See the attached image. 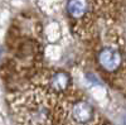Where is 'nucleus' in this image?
Wrapping results in <instances>:
<instances>
[{
  "label": "nucleus",
  "mask_w": 126,
  "mask_h": 125,
  "mask_svg": "<svg viewBox=\"0 0 126 125\" xmlns=\"http://www.w3.org/2000/svg\"><path fill=\"white\" fill-rule=\"evenodd\" d=\"M0 53H1V52H0Z\"/></svg>",
  "instance_id": "obj_6"
},
{
  "label": "nucleus",
  "mask_w": 126,
  "mask_h": 125,
  "mask_svg": "<svg viewBox=\"0 0 126 125\" xmlns=\"http://www.w3.org/2000/svg\"><path fill=\"white\" fill-rule=\"evenodd\" d=\"M97 62L100 67L109 73L116 72L122 65L121 53L113 47H103L97 54Z\"/></svg>",
  "instance_id": "obj_3"
},
{
  "label": "nucleus",
  "mask_w": 126,
  "mask_h": 125,
  "mask_svg": "<svg viewBox=\"0 0 126 125\" xmlns=\"http://www.w3.org/2000/svg\"><path fill=\"white\" fill-rule=\"evenodd\" d=\"M90 0H68L67 13L71 19L81 22L90 14Z\"/></svg>",
  "instance_id": "obj_5"
},
{
  "label": "nucleus",
  "mask_w": 126,
  "mask_h": 125,
  "mask_svg": "<svg viewBox=\"0 0 126 125\" xmlns=\"http://www.w3.org/2000/svg\"><path fill=\"white\" fill-rule=\"evenodd\" d=\"M49 91L33 90L24 93L15 104V110L23 125H50L53 111L48 99Z\"/></svg>",
  "instance_id": "obj_1"
},
{
  "label": "nucleus",
  "mask_w": 126,
  "mask_h": 125,
  "mask_svg": "<svg viewBox=\"0 0 126 125\" xmlns=\"http://www.w3.org/2000/svg\"><path fill=\"white\" fill-rule=\"evenodd\" d=\"M46 85V90L50 93H62L68 90L71 85V77L67 72L63 71L52 72L47 78Z\"/></svg>",
  "instance_id": "obj_4"
},
{
  "label": "nucleus",
  "mask_w": 126,
  "mask_h": 125,
  "mask_svg": "<svg viewBox=\"0 0 126 125\" xmlns=\"http://www.w3.org/2000/svg\"><path fill=\"white\" fill-rule=\"evenodd\" d=\"M64 121L67 125H92L94 109L86 100H76L64 107Z\"/></svg>",
  "instance_id": "obj_2"
}]
</instances>
